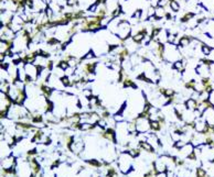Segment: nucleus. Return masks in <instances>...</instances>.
Listing matches in <instances>:
<instances>
[{
  "label": "nucleus",
  "instance_id": "1",
  "mask_svg": "<svg viewBox=\"0 0 214 177\" xmlns=\"http://www.w3.org/2000/svg\"><path fill=\"white\" fill-rule=\"evenodd\" d=\"M202 118L205 120V122H207L209 126H214V106H212V107H210L209 109L205 110V111L203 112V114H202Z\"/></svg>",
  "mask_w": 214,
  "mask_h": 177
},
{
  "label": "nucleus",
  "instance_id": "2",
  "mask_svg": "<svg viewBox=\"0 0 214 177\" xmlns=\"http://www.w3.org/2000/svg\"><path fill=\"white\" fill-rule=\"evenodd\" d=\"M185 107H187V109L195 111V110H198V107H199V101L193 99V98H189L185 101Z\"/></svg>",
  "mask_w": 214,
  "mask_h": 177
},
{
  "label": "nucleus",
  "instance_id": "3",
  "mask_svg": "<svg viewBox=\"0 0 214 177\" xmlns=\"http://www.w3.org/2000/svg\"><path fill=\"white\" fill-rule=\"evenodd\" d=\"M16 161L12 156H10L8 158H5L2 162V168H12L15 167Z\"/></svg>",
  "mask_w": 214,
  "mask_h": 177
},
{
  "label": "nucleus",
  "instance_id": "4",
  "mask_svg": "<svg viewBox=\"0 0 214 177\" xmlns=\"http://www.w3.org/2000/svg\"><path fill=\"white\" fill-rule=\"evenodd\" d=\"M139 146H140L141 148H144L145 151H147V152L149 153H152L153 152V148L152 145H151L149 142H145V141H140L139 142Z\"/></svg>",
  "mask_w": 214,
  "mask_h": 177
},
{
  "label": "nucleus",
  "instance_id": "5",
  "mask_svg": "<svg viewBox=\"0 0 214 177\" xmlns=\"http://www.w3.org/2000/svg\"><path fill=\"white\" fill-rule=\"evenodd\" d=\"M161 128V123L158 120H150V129H152L153 131H159Z\"/></svg>",
  "mask_w": 214,
  "mask_h": 177
},
{
  "label": "nucleus",
  "instance_id": "6",
  "mask_svg": "<svg viewBox=\"0 0 214 177\" xmlns=\"http://www.w3.org/2000/svg\"><path fill=\"white\" fill-rule=\"evenodd\" d=\"M197 177H207V170L202 167L197 168Z\"/></svg>",
  "mask_w": 214,
  "mask_h": 177
},
{
  "label": "nucleus",
  "instance_id": "7",
  "mask_svg": "<svg viewBox=\"0 0 214 177\" xmlns=\"http://www.w3.org/2000/svg\"><path fill=\"white\" fill-rule=\"evenodd\" d=\"M170 8H171V10H173V11H178V10L180 9V6H179V3H178L177 1H171Z\"/></svg>",
  "mask_w": 214,
  "mask_h": 177
},
{
  "label": "nucleus",
  "instance_id": "8",
  "mask_svg": "<svg viewBox=\"0 0 214 177\" xmlns=\"http://www.w3.org/2000/svg\"><path fill=\"white\" fill-rule=\"evenodd\" d=\"M87 163L92 165V166H94V167H100V166H102V163H100L98 161H96V160L87 161Z\"/></svg>",
  "mask_w": 214,
  "mask_h": 177
},
{
  "label": "nucleus",
  "instance_id": "9",
  "mask_svg": "<svg viewBox=\"0 0 214 177\" xmlns=\"http://www.w3.org/2000/svg\"><path fill=\"white\" fill-rule=\"evenodd\" d=\"M213 128H214V126H213Z\"/></svg>",
  "mask_w": 214,
  "mask_h": 177
}]
</instances>
